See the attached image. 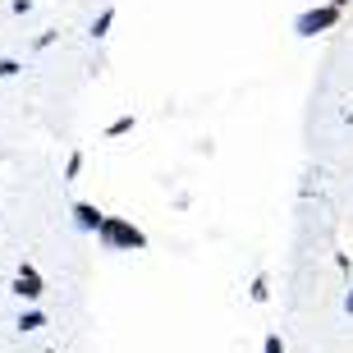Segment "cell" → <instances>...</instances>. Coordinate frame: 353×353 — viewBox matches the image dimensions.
<instances>
[{"instance_id":"8992f818","label":"cell","mask_w":353,"mask_h":353,"mask_svg":"<svg viewBox=\"0 0 353 353\" xmlns=\"http://www.w3.org/2000/svg\"><path fill=\"white\" fill-rule=\"evenodd\" d=\"M133 129H138V115H133V110H124V115H115L110 124H105V138H129Z\"/></svg>"},{"instance_id":"6da1fadb","label":"cell","mask_w":353,"mask_h":353,"mask_svg":"<svg viewBox=\"0 0 353 353\" xmlns=\"http://www.w3.org/2000/svg\"><path fill=\"white\" fill-rule=\"evenodd\" d=\"M97 243H101L105 252H143L152 239H147V230H143V225H133L129 216H105Z\"/></svg>"},{"instance_id":"9a60e30c","label":"cell","mask_w":353,"mask_h":353,"mask_svg":"<svg viewBox=\"0 0 353 353\" xmlns=\"http://www.w3.org/2000/svg\"><path fill=\"white\" fill-rule=\"evenodd\" d=\"M344 124H353V105H349V110H344Z\"/></svg>"},{"instance_id":"8fae6325","label":"cell","mask_w":353,"mask_h":353,"mask_svg":"<svg viewBox=\"0 0 353 353\" xmlns=\"http://www.w3.org/2000/svg\"><path fill=\"white\" fill-rule=\"evenodd\" d=\"M262 353H285V340H280V330H266V340H262Z\"/></svg>"},{"instance_id":"5b68a950","label":"cell","mask_w":353,"mask_h":353,"mask_svg":"<svg viewBox=\"0 0 353 353\" xmlns=\"http://www.w3.org/2000/svg\"><path fill=\"white\" fill-rule=\"evenodd\" d=\"M115 19H119V10H115V5H105V10L88 23V37L92 41H105V37H110V28H115Z\"/></svg>"},{"instance_id":"30bf717a","label":"cell","mask_w":353,"mask_h":353,"mask_svg":"<svg viewBox=\"0 0 353 353\" xmlns=\"http://www.w3.org/2000/svg\"><path fill=\"white\" fill-rule=\"evenodd\" d=\"M23 74V60H14V55H0V79H19Z\"/></svg>"},{"instance_id":"e0dca14e","label":"cell","mask_w":353,"mask_h":353,"mask_svg":"<svg viewBox=\"0 0 353 353\" xmlns=\"http://www.w3.org/2000/svg\"><path fill=\"white\" fill-rule=\"evenodd\" d=\"M46 353H60V349H46Z\"/></svg>"},{"instance_id":"3957f363","label":"cell","mask_w":353,"mask_h":353,"mask_svg":"<svg viewBox=\"0 0 353 353\" xmlns=\"http://www.w3.org/2000/svg\"><path fill=\"white\" fill-rule=\"evenodd\" d=\"M14 299H23L28 307H37L41 303V294H46V280H41V271L32 262H19V275H14Z\"/></svg>"},{"instance_id":"9c48e42d","label":"cell","mask_w":353,"mask_h":353,"mask_svg":"<svg viewBox=\"0 0 353 353\" xmlns=\"http://www.w3.org/2000/svg\"><path fill=\"white\" fill-rule=\"evenodd\" d=\"M83 161H88V157H83V147H74V152H69V161H65V183H74L83 174Z\"/></svg>"},{"instance_id":"7c38bea8","label":"cell","mask_w":353,"mask_h":353,"mask_svg":"<svg viewBox=\"0 0 353 353\" xmlns=\"http://www.w3.org/2000/svg\"><path fill=\"white\" fill-rule=\"evenodd\" d=\"M55 37H60V32H55V28H51V32H41V37L32 41V51H51V46H55Z\"/></svg>"},{"instance_id":"ba28073f","label":"cell","mask_w":353,"mask_h":353,"mask_svg":"<svg viewBox=\"0 0 353 353\" xmlns=\"http://www.w3.org/2000/svg\"><path fill=\"white\" fill-rule=\"evenodd\" d=\"M248 299H252V303H266V299H271V275H266V271H257V275H252Z\"/></svg>"},{"instance_id":"2e32d148","label":"cell","mask_w":353,"mask_h":353,"mask_svg":"<svg viewBox=\"0 0 353 353\" xmlns=\"http://www.w3.org/2000/svg\"><path fill=\"white\" fill-rule=\"evenodd\" d=\"M330 5H335V10H344V5H349V0H330Z\"/></svg>"},{"instance_id":"277c9868","label":"cell","mask_w":353,"mask_h":353,"mask_svg":"<svg viewBox=\"0 0 353 353\" xmlns=\"http://www.w3.org/2000/svg\"><path fill=\"white\" fill-rule=\"evenodd\" d=\"M69 216H74V230H79V234H101V225H105V211L97 207V202H88V197H79V202L69 207Z\"/></svg>"},{"instance_id":"5bb4252c","label":"cell","mask_w":353,"mask_h":353,"mask_svg":"<svg viewBox=\"0 0 353 353\" xmlns=\"http://www.w3.org/2000/svg\"><path fill=\"white\" fill-rule=\"evenodd\" d=\"M344 312L353 316V289H349V294H344Z\"/></svg>"},{"instance_id":"52a82bcc","label":"cell","mask_w":353,"mask_h":353,"mask_svg":"<svg viewBox=\"0 0 353 353\" xmlns=\"http://www.w3.org/2000/svg\"><path fill=\"white\" fill-rule=\"evenodd\" d=\"M46 321H51V316L41 312V307H23V312H19V321H14V326L23 330V335H32V330H41V326H46Z\"/></svg>"},{"instance_id":"4fadbf2b","label":"cell","mask_w":353,"mask_h":353,"mask_svg":"<svg viewBox=\"0 0 353 353\" xmlns=\"http://www.w3.org/2000/svg\"><path fill=\"white\" fill-rule=\"evenodd\" d=\"M10 10L14 14H28V10H32V0H10Z\"/></svg>"},{"instance_id":"7a4b0ae2","label":"cell","mask_w":353,"mask_h":353,"mask_svg":"<svg viewBox=\"0 0 353 353\" xmlns=\"http://www.w3.org/2000/svg\"><path fill=\"white\" fill-rule=\"evenodd\" d=\"M344 10H335V5H307V10L294 19V37H321V32H330V28H340Z\"/></svg>"}]
</instances>
